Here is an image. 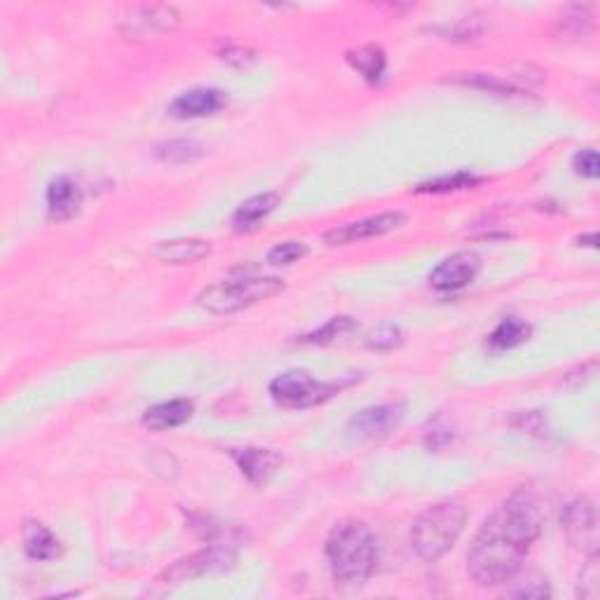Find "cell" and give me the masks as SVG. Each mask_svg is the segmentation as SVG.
Instances as JSON below:
<instances>
[{
  "label": "cell",
  "mask_w": 600,
  "mask_h": 600,
  "mask_svg": "<svg viewBox=\"0 0 600 600\" xmlns=\"http://www.w3.org/2000/svg\"><path fill=\"white\" fill-rule=\"evenodd\" d=\"M544 514L530 488H518L486 518L467 554V570L476 584H507L518 575L533 544L540 540Z\"/></svg>",
  "instance_id": "obj_1"
},
{
  "label": "cell",
  "mask_w": 600,
  "mask_h": 600,
  "mask_svg": "<svg viewBox=\"0 0 600 600\" xmlns=\"http://www.w3.org/2000/svg\"><path fill=\"white\" fill-rule=\"evenodd\" d=\"M378 540L364 521H343L333 525L326 537V561L333 582L340 586H361L378 568Z\"/></svg>",
  "instance_id": "obj_2"
},
{
  "label": "cell",
  "mask_w": 600,
  "mask_h": 600,
  "mask_svg": "<svg viewBox=\"0 0 600 600\" xmlns=\"http://www.w3.org/2000/svg\"><path fill=\"white\" fill-rule=\"evenodd\" d=\"M467 525V507L458 500L436 502L418 516L411 528V547L427 563L446 556Z\"/></svg>",
  "instance_id": "obj_3"
},
{
  "label": "cell",
  "mask_w": 600,
  "mask_h": 600,
  "mask_svg": "<svg viewBox=\"0 0 600 600\" xmlns=\"http://www.w3.org/2000/svg\"><path fill=\"white\" fill-rule=\"evenodd\" d=\"M284 289V282L277 277H237L223 279L204 289L197 296V303L211 315H233L249 305L261 303L277 296Z\"/></svg>",
  "instance_id": "obj_4"
},
{
  "label": "cell",
  "mask_w": 600,
  "mask_h": 600,
  "mask_svg": "<svg viewBox=\"0 0 600 600\" xmlns=\"http://www.w3.org/2000/svg\"><path fill=\"white\" fill-rule=\"evenodd\" d=\"M336 390H340L336 383H322L305 371H286L270 383L272 401L282 408H291V411L324 404Z\"/></svg>",
  "instance_id": "obj_5"
},
{
  "label": "cell",
  "mask_w": 600,
  "mask_h": 600,
  "mask_svg": "<svg viewBox=\"0 0 600 600\" xmlns=\"http://www.w3.org/2000/svg\"><path fill=\"white\" fill-rule=\"evenodd\" d=\"M401 420H404V406L401 404H380L371 406L352 415V420L347 422V439L357 446L364 443H378L397 432Z\"/></svg>",
  "instance_id": "obj_6"
},
{
  "label": "cell",
  "mask_w": 600,
  "mask_h": 600,
  "mask_svg": "<svg viewBox=\"0 0 600 600\" xmlns=\"http://www.w3.org/2000/svg\"><path fill=\"white\" fill-rule=\"evenodd\" d=\"M237 563V554L228 547H209L197 551V554H190L181 561H176L172 568H167L162 572L160 582L162 584H183L190 582V579L204 577V575H218V572H225L230 568H235Z\"/></svg>",
  "instance_id": "obj_7"
},
{
  "label": "cell",
  "mask_w": 600,
  "mask_h": 600,
  "mask_svg": "<svg viewBox=\"0 0 600 600\" xmlns=\"http://www.w3.org/2000/svg\"><path fill=\"white\" fill-rule=\"evenodd\" d=\"M563 533L572 547L584 554H598V511L589 497H577L563 511Z\"/></svg>",
  "instance_id": "obj_8"
},
{
  "label": "cell",
  "mask_w": 600,
  "mask_h": 600,
  "mask_svg": "<svg viewBox=\"0 0 600 600\" xmlns=\"http://www.w3.org/2000/svg\"><path fill=\"white\" fill-rule=\"evenodd\" d=\"M181 17L172 5H132L122 15L120 29L127 36L148 38L158 36V33H169L179 26Z\"/></svg>",
  "instance_id": "obj_9"
},
{
  "label": "cell",
  "mask_w": 600,
  "mask_h": 600,
  "mask_svg": "<svg viewBox=\"0 0 600 600\" xmlns=\"http://www.w3.org/2000/svg\"><path fill=\"white\" fill-rule=\"evenodd\" d=\"M404 223H406V214H401V211H385V214L368 216L364 221L338 225V228H333L324 235V242L329 244V247H345V244L371 240V237L392 233V230L401 228Z\"/></svg>",
  "instance_id": "obj_10"
},
{
  "label": "cell",
  "mask_w": 600,
  "mask_h": 600,
  "mask_svg": "<svg viewBox=\"0 0 600 600\" xmlns=\"http://www.w3.org/2000/svg\"><path fill=\"white\" fill-rule=\"evenodd\" d=\"M481 272V256L476 251H458L441 261L429 275V284L439 293H455L465 289Z\"/></svg>",
  "instance_id": "obj_11"
},
{
  "label": "cell",
  "mask_w": 600,
  "mask_h": 600,
  "mask_svg": "<svg viewBox=\"0 0 600 600\" xmlns=\"http://www.w3.org/2000/svg\"><path fill=\"white\" fill-rule=\"evenodd\" d=\"M225 104H228V97H225L223 90H216V87H197V90L179 94V97L169 104L167 111L172 118L193 120L216 115L218 111H223Z\"/></svg>",
  "instance_id": "obj_12"
},
{
  "label": "cell",
  "mask_w": 600,
  "mask_h": 600,
  "mask_svg": "<svg viewBox=\"0 0 600 600\" xmlns=\"http://www.w3.org/2000/svg\"><path fill=\"white\" fill-rule=\"evenodd\" d=\"M235 465L240 467V472L254 483V486H263L272 476L277 474V469L282 467V455L275 453L270 448H233L230 450Z\"/></svg>",
  "instance_id": "obj_13"
},
{
  "label": "cell",
  "mask_w": 600,
  "mask_h": 600,
  "mask_svg": "<svg viewBox=\"0 0 600 600\" xmlns=\"http://www.w3.org/2000/svg\"><path fill=\"white\" fill-rule=\"evenodd\" d=\"M83 207V190L71 176H57L47 186V211L54 221H68Z\"/></svg>",
  "instance_id": "obj_14"
},
{
  "label": "cell",
  "mask_w": 600,
  "mask_h": 600,
  "mask_svg": "<svg viewBox=\"0 0 600 600\" xmlns=\"http://www.w3.org/2000/svg\"><path fill=\"white\" fill-rule=\"evenodd\" d=\"M195 404L190 399H172L162 401L158 406H150L143 413V425L153 432H167V429H176L193 418Z\"/></svg>",
  "instance_id": "obj_15"
},
{
  "label": "cell",
  "mask_w": 600,
  "mask_h": 600,
  "mask_svg": "<svg viewBox=\"0 0 600 600\" xmlns=\"http://www.w3.org/2000/svg\"><path fill=\"white\" fill-rule=\"evenodd\" d=\"M209 251V242L197 240V237H179V240L155 244L153 256L167 265H190L209 256Z\"/></svg>",
  "instance_id": "obj_16"
},
{
  "label": "cell",
  "mask_w": 600,
  "mask_h": 600,
  "mask_svg": "<svg viewBox=\"0 0 600 600\" xmlns=\"http://www.w3.org/2000/svg\"><path fill=\"white\" fill-rule=\"evenodd\" d=\"M277 207H279L277 193H261L244 200L233 214L235 233H251V230H256Z\"/></svg>",
  "instance_id": "obj_17"
},
{
  "label": "cell",
  "mask_w": 600,
  "mask_h": 600,
  "mask_svg": "<svg viewBox=\"0 0 600 600\" xmlns=\"http://www.w3.org/2000/svg\"><path fill=\"white\" fill-rule=\"evenodd\" d=\"M24 551L33 561H54L61 556V542L47 525L31 521L24 525Z\"/></svg>",
  "instance_id": "obj_18"
},
{
  "label": "cell",
  "mask_w": 600,
  "mask_h": 600,
  "mask_svg": "<svg viewBox=\"0 0 600 600\" xmlns=\"http://www.w3.org/2000/svg\"><path fill=\"white\" fill-rule=\"evenodd\" d=\"M347 64H350L361 78L368 80V83H378L385 75L387 54L383 47L378 45H361L357 50L347 52Z\"/></svg>",
  "instance_id": "obj_19"
},
{
  "label": "cell",
  "mask_w": 600,
  "mask_h": 600,
  "mask_svg": "<svg viewBox=\"0 0 600 600\" xmlns=\"http://www.w3.org/2000/svg\"><path fill=\"white\" fill-rule=\"evenodd\" d=\"M530 333H533V326L528 322H523V319L518 317H507L495 326L493 333L488 336V343L497 352L514 350V347L523 345L525 340L530 338Z\"/></svg>",
  "instance_id": "obj_20"
},
{
  "label": "cell",
  "mask_w": 600,
  "mask_h": 600,
  "mask_svg": "<svg viewBox=\"0 0 600 600\" xmlns=\"http://www.w3.org/2000/svg\"><path fill=\"white\" fill-rule=\"evenodd\" d=\"M479 183H483V176H476L472 172H455V174L436 176V179H429L425 183H420V186L415 190H418V193L441 195V193H458V190L476 188Z\"/></svg>",
  "instance_id": "obj_21"
},
{
  "label": "cell",
  "mask_w": 600,
  "mask_h": 600,
  "mask_svg": "<svg viewBox=\"0 0 600 600\" xmlns=\"http://www.w3.org/2000/svg\"><path fill=\"white\" fill-rule=\"evenodd\" d=\"M202 153L204 148L193 139H174L158 148V158L165 165H188V162L202 158Z\"/></svg>",
  "instance_id": "obj_22"
},
{
  "label": "cell",
  "mask_w": 600,
  "mask_h": 600,
  "mask_svg": "<svg viewBox=\"0 0 600 600\" xmlns=\"http://www.w3.org/2000/svg\"><path fill=\"white\" fill-rule=\"evenodd\" d=\"M453 83L476 87V90H483L490 94H500V97H516L518 94L514 85L504 83V80L495 78V75H486V73H455Z\"/></svg>",
  "instance_id": "obj_23"
},
{
  "label": "cell",
  "mask_w": 600,
  "mask_h": 600,
  "mask_svg": "<svg viewBox=\"0 0 600 600\" xmlns=\"http://www.w3.org/2000/svg\"><path fill=\"white\" fill-rule=\"evenodd\" d=\"M357 329V322H354L352 317H333L326 322L324 326H319L317 331L308 333V336H303V343L308 345H329L333 340L347 336V333Z\"/></svg>",
  "instance_id": "obj_24"
},
{
  "label": "cell",
  "mask_w": 600,
  "mask_h": 600,
  "mask_svg": "<svg viewBox=\"0 0 600 600\" xmlns=\"http://www.w3.org/2000/svg\"><path fill=\"white\" fill-rule=\"evenodd\" d=\"M401 343H404V333H401L397 324H390V322L380 324L378 329H373L366 338V345L371 347V350H378V352H390V350H394V347H399Z\"/></svg>",
  "instance_id": "obj_25"
},
{
  "label": "cell",
  "mask_w": 600,
  "mask_h": 600,
  "mask_svg": "<svg viewBox=\"0 0 600 600\" xmlns=\"http://www.w3.org/2000/svg\"><path fill=\"white\" fill-rule=\"evenodd\" d=\"M310 254L308 244L303 242H282L277 247L270 249L268 254V263L270 265H293L298 261H303L305 256Z\"/></svg>",
  "instance_id": "obj_26"
},
{
  "label": "cell",
  "mask_w": 600,
  "mask_h": 600,
  "mask_svg": "<svg viewBox=\"0 0 600 600\" xmlns=\"http://www.w3.org/2000/svg\"><path fill=\"white\" fill-rule=\"evenodd\" d=\"M600 570H598V554H591L589 556V563L584 565L582 575H579V589L577 593L582 598H589V600H596L598 593H600Z\"/></svg>",
  "instance_id": "obj_27"
},
{
  "label": "cell",
  "mask_w": 600,
  "mask_h": 600,
  "mask_svg": "<svg viewBox=\"0 0 600 600\" xmlns=\"http://www.w3.org/2000/svg\"><path fill=\"white\" fill-rule=\"evenodd\" d=\"M453 441V427L446 418H436L425 432V443L429 450H441Z\"/></svg>",
  "instance_id": "obj_28"
},
{
  "label": "cell",
  "mask_w": 600,
  "mask_h": 600,
  "mask_svg": "<svg viewBox=\"0 0 600 600\" xmlns=\"http://www.w3.org/2000/svg\"><path fill=\"white\" fill-rule=\"evenodd\" d=\"M572 165H575V172L579 176H584V179H598L600 165H598V153L593 148L579 150L575 160H572Z\"/></svg>",
  "instance_id": "obj_29"
},
{
  "label": "cell",
  "mask_w": 600,
  "mask_h": 600,
  "mask_svg": "<svg viewBox=\"0 0 600 600\" xmlns=\"http://www.w3.org/2000/svg\"><path fill=\"white\" fill-rule=\"evenodd\" d=\"M218 57H221L223 61H228V64L242 68V66H249L251 61L256 59V54L251 50H247V47H242V45L228 43V45H223L221 52H218Z\"/></svg>",
  "instance_id": "obj_30"
},
{
  "label": "cell",
  "mask_w": 600,
  "mask_h": 600,
  "mask_svg": "<svg viewBox=\"0 0 600 600\" xmlns=\"http://www.w3.org/2000/svg\"><path fill=\"white\" fill-rule=\"evenodd\" d=\"M582 242H586L584 247H596V244H598V235L591 233L589 237H579V244H582Z\"/></svg>",
  "instance_id": "obj_31"
}]
</instances>
